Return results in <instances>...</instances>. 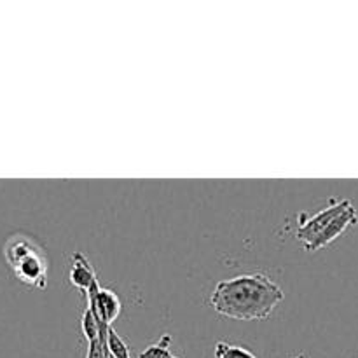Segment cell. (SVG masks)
<instances>
[{"label": "cell", "instance_id": "obj_1", "mask_svg": "<svg viewBox=\"0 0 358 358\" xmlns=\"http://www.w3.org/2000/svg\"><path fill=\"white\" fill-rule=\"evenodd\" d=\"M285 299L278 283L264 273L234 276L217 283L210 296V306L231 320H266Z\"/></svg>", "mask_w": 358, "mask_h": 358}, {"label": "cell", "instance_id": "obj_2", "mask_svg": "<svg viewBox=\"0 0 358 358\" xmlns=\"http://www.w3.org/2000/svg\"><path fill=\"white\" fill-rule=\"evenodd\" d=\"M3 259L21 283L41 290L48 287V255L31 236L13 234L3 245Z\"/></svg>", "mask_w": 358, "mask_h": 358}, {"label": "cell", "instance_id": "obj_3", "mask_svg": "<svg viewBox=\"0 0 358 358\" xmlns=\"http://www.w3.org/2000/svg\"><path fill=\"white\" fill-rule=\"evenodd\" d=\"M350 205H352V201H350V199L331 201V206L320 210V212L315 213V215H311V217L301 215L299 217V227H297V231H296L297 240H301L303 241L304 247H308V245H310L311 241H313L315 238H317L318 234H320L322 231H324L325 227H327L329 224H331L332 220L339 215V213L345 212Z\"/></svg>", "mask_w": 358, "mask_h": 358}, {"label": "cell", "instance_id": "obj_4", "mask_svg": "<svg viewBox=\"0 0 358 358\" xmlns=\"http://www.w3.org/2000/svg\"><path fill=\"white\" fill-rule=\"evenodd\" d=\"M87 299V308L91 310V313L96 317V320L100 324L108 325L112 327L117 317L121 315V299L117 297V294L110 289H101L100 285H94L90 292L86 294Z\"/></svg>", "mask_w": 358, "mask_h": 358}, {"label": "cell", "instance_id": "obj_5", "mask_svg": "<svg viewBox=\"0 0 358 358\" xmlns=\"http://www.w3.org/2000/svg\"><path fill=\"white\" fill-rule=\"evenodd\" d=\"M357 222H358V213H357L355 206L350 205L345 212L339 213V215L336 217V219L332 220V222L329 224V226L325 227V229L322 231V233L318 234V236L315 238V240L311 241L308 247H304V248H306L308 252H317V250H320V248H325L327 245H331L332 241L338 240L341 234H345L350 227L355 226Z\"/></svg>", "mask_w": 358, "mask_h": 358}, {"label": "cell", "instance_id": "obj_6", "mask_svg": "<svg viewBox=\"0 0 358 358\" xmlns=\"http://www.w3.org/2000/svg\"><path fill=\"white\" fill-rule=\"evenodd\" d=\"M69 282L84 294L90 292L98 283L96 273L83 252H73L72 257H70Z\"/></svg>", "mask_w": 358, "mask_h": 358}, {"label": "cell", "instance_id": "obj_7", "mask_svg": "<svg viewBox=\"0 0 358 358\" xmlns=\"http://www.w3.org/2000/svg\"><path fill=\"white\" fill-rule=\"evenodd\" d=\"M80 329H83L84 339H86V343L90 345V343L96 341V339L100 338L101 332H103L105 329H108V325L100 324V322L96 320V317L91 313L90 308H86L83 318H80Z\"/></svg>", "mask_w": 358, "mask_h": 358}, {"label": "cell", "instance_id": "obj_8", "mask_svg": "<svg viewBox=\"0 0 358 358\" xmlns=\"http://www.w3.org/2000/svg\"><path fill=\"white\" fill-rule=\"evenodd\" d=\"M170 343H171V336L164 334L156 345H150L140 353L138 358H178L177 355L170 352Z\"/></svg>", "mask_w": 358, "mask_h": 358}, {"label": "cell", "instance_id": "obj_9", "mask_svg": "<svg viewBox=\"0 0 358 358\" xmlns=\"http://www.w3.org/2000/svg\"><path fill=\"white\" fill-rule=\"evenodd\" d=\"M107 345H108V352H110L112 358H131L129 346L126 345L124 339L114 331V327H108Z\"/></svg>", "mask_w": 358, "mask_h": 358}, {"label": "cell", "instance_id": "obj_10", "mask_svg": "<svg viewBox=\"0 0 358 358\" xmlns=\"http://www.w3.org/2000/svg\"><path fill=\"white\" fill-rule=\"evenodd\" d=\"M215 358H257L250 350L219 341L215 345Z\"/></svg>", "mask_w": 358, "mask_h": 358}, {"label": "cell", "instance_id": "obj_11", "mask_svg": "<svg viewBox=\"0 0 358 358\" xmlns=\"http://www.w3.org/2000/svg\"><path fill=\"white\" fill-rule=\"evenodd\" d=\"M107 332L108 329H105L96 341L87 345L86 358H110V352H108V345H107Z\"/></svg>", "mask_w": 358, "mask_h": 358}, {"label": "cell", "instance_id": "obj_12", "mask_svg": "<svg viewBox=\"0 0 358 358\" xmlns=\"http://www.w3.org/2000/svg\"><path fill=\"white\" fill-rule=\"evenodd\" d=\"M292 358H311V357L306 355V353H297V355L292 357Z\"/></svg>", "mask_w": 358, "mask_h": 358}]
</instances>
